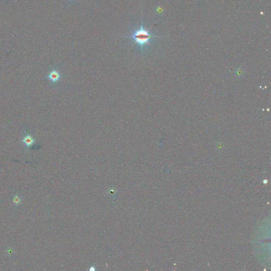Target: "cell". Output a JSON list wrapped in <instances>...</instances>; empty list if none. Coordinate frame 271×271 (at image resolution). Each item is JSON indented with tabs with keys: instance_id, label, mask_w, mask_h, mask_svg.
Wrapping results in <instances>:
<instances>
[{
	"instance_id": "4",
	"label": "cell",
	"mask_w": 271,
	"mask_h": 271,
	"mask_svg": "<svg viewBox=\"0 0 271 271\" xmlns=\"http://www.w3.org/2000/svg\"><path fill=\"white\" fill-rule=\"evenodd\" d=\"M21 201V198H20V196H18V195H16V196H14V197H13V202L16 205H18L19 204H20Z\"/></svg>"
},
{
	"instance_id": "1",
	"label": "cell",
	"mask_w": 271,
	"mask_h": 271,
	"mask_svg": "<svg viewBox=\"0 0 271 271\" xmlns=\"http://www.w3.org/2000/svg\"><path fill=\"white\" fill-rule=\"evenodd\" d=\"M158 36H155L151 35L149 33V30H146L144 28L143 26V22L139 30H136L132 35L127 38H130L134 40L135 44H138L140 46L141 49L143 50L144 45L146 44H150V40L153 38H156Z\"/></svg>"
},
{
	"instance_id": "2",
	"label": "cell",
	"mask_w": 271,
	"mask_h": 271,
	"mask_svg": "<svg viewBox=\"0 0 271 271\" xmlns=\"http://www.w3.org/2000/svg\"><path fill=\"white\" fill-rule=\"evenodd\" d=\"M61 76L59 72L56 69H52L50 72L47 76V78H49L52 82L56 83L58 82L61 79Z\"/></svg>"
},
{
	"instance_id": "5",
	"label": "cell",
	"mask_w": 271,
	"mask_h": 271,
	"mask_svg": "<svg viewBox=\"0 0 271 271\" xmlns=\"http://www.w3.org/2000/svg\"><path fill=\"white\" fill-rule=\"evenodd\" d=\"M71 1H73V0H71Z\"/></svg>"
},
{
	"instance_id": "3",
	"label": "cell",
	"mask_w": 271,
	"mask_h": 271,
	"mask_svg": "<svg viewBox=\"0 0 271 271\" xmlns=\"http://www.w3.org/2000/svg\"><path fill=\"white\" fill-rule=\"evenodd\" d=\"M21 142L27 147H30L33 145L35 142L32 136L29 134H27L22 139Z\"/></svg>"
}]
</instances>
